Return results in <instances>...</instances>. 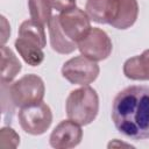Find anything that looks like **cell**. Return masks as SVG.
Listing matches in <instances>:
<instances>
[{
	"instance_id": "obj_7",
	"label": "cell",
	"mask_w": 149,
	"mask_h": 149,
	"mask_svg": "<svg viewBox=\"0 0 149 149\" xmlns=\"http://www.w3.org/2000/svg\"><path fill=\"white\" fill-rule=\"evenodd\" d=\"M58 17L64 34L68 36V38L76 42L77 44L92 28L87 13L78 7L62 12Z\"/></svg>"
},
{
	"instance_id": "obj_1",
	"label": "cell",
	"mask_w": 149,
	"mask_h": 149,
	"mask_svg": "<svg viewBox=\"0 0 149 149\" xmlns=\"http://www.w3.org/2000/svg\"><path fill=\"white\" fill-rule=\"evenodd\" d=\"M112 120L126 137L149 139V87L133 85L120 91L112 105Z\"/></svg>"
},
{
	"instance_id": "obj_4",
	"label": "cell",
	"mask_w": 149,
	"mask_h": 149,
	"mask_svg": "<svg viewBox=\"0 0 149 149\" xmlns=\"http://www.w3.org/2000/svg\"><path fill=\"white\" fill-rule=\"evenodd\" d=\"M52 113L50 107L43 102H34L20 108L19 122L22 129L31 135L43 134L51 125Z\"/></svg>"
},
{
	"instance_id": "obj_3",
	"label": "cell",
	"mask_w": 149,
	"mask_h": 149,
	"mask_svg": "<svg viewBox=\"0 0 149 149\" xmlns=\"http://www.w3.org/2000/svg\"><path fill=\"white\" fill-rule=\"evenodd\" d=\"M44 91V83L42 78L36 74H26L13 84L8 83L9 97L15 107L20 108L42 101Z\"/></svg>"
},
{
	"instance_id": "obj_17",
	"label": "cell",
	"mask_w": 149,
	"mask_h": 149,
	"mask_svg": "<svg viewBox=\"0 0 149 149\" xmlns=\"http://www.w3.org/2000/svg\"><path fill=\"white\" fill-rule=\"evenodd\" d=\"M5 140H9L10 141V148H15L20 143L19 135L14 132V129L8 128V127H3L1 129V132H0V142L5 141Z\"/></svg>"
},
{
	"instance_id": "obj_13",
	"label": "cell",
	"mask_w": 149,
	"mask_h": 149,
	"mask_svg": "<svg viewBox=\"0 0 149 149\" xmlns=\"http://www.w3.org/2000/svg\"><path fill=\"white\" fill-rule=\"evenodd\" d=\"M21 70V63L6 45L1 47V81L10 83Z\"/></svg>"
},
{
	"instance_id": "obj_15",
	"label": "cell",
	"mask_w": 149,
	"mask_h": 149,
	"mask_svg": "<svg viewBox=\"0 0 149 149\" xmlns=\"http://www.w3.org/2000/svg\"><path fill=\"white\" fill-rule=\"evenodd\" d=\"M28 8L31 20L42 26L49 23L52 8L50 0H28Z\"/></svg>"
},
{
	"instance_id": "obj_12",
	"label": "cell",
	"mask_w": 149,
	"mask_h": 149,
	"mask_svg": "<svg viewBox=\"0 0 149 149\" xmlns=\"http://www.w3.org/2000/svg\"><path fill=\"white\" fill-rule=\"evenodd\" d=\"M15 48L20 54V56L23 58V61L31 66L40 65L44 59V54L42 51L43 48H41L35 42H31L24 37L19 36L16 38Z\"/></svg>"
},
{
	"instance_id": "obj_16",
	"label": "cell",
	"mask_w": 149,
	"mask_h": 149,
	"mask_svg": "<svg viewBox=\"0 0 149 149\" xmlns=\"http://www.w3.org/2000/svg\"><path fill=\"white\" fill-rule=\"evenodd\" d=\"M108 3L109 0H87L85 9L90 20L98 23H107Z\"/></svg>"
},
{
	"instance_id": "obj_2",
	"label": "cell",
	"mask_w": 149,
	"mask_h": 149,
	"mask_svg": "<svg viewBox=\"0 0 149 149\" xmlns=\"http://www.w3.org/2000/svg\"><path fill=\"white\" fill-rule=\"evenodd\" d=\"M65 111L68 118L80 126L91 123L99 111V98L95 90L85 85L71 91L65 101Z\"/></svg>"
},
{
	"instance_id": "obj_18",
	"label": "cell",
	"mask_w": 149,
	"mask_h": 149,
	"mask_svg": "<svg viewBox=\"0 0 149 149\" xmlns=\"http://www.w3.org/2000/svg\"><path fill=\"white\" fill-rule=\"evenodd\" d=\"M50 3L54 9L61 13L76 7V0H50Z\"/></svg>"
},
{
	"instance_id": "obj_10",
	"label": "cell",
	"mask_w": 149,
	"mask_h": 149,
	"mask_svg": "<svg viewBox=\"0 0 149 149\" xmlns=\"http://www.w3.org/2000/svg\"><path fill=\"white\" fill-rule=\"evenodd\" d=\"M48 28H49L50 44H51V48L56 52L71 54L72 51H74L78 48L77 43L71 41L70 38H68V36L64 34V31L61 27V23H59L58 15L51 16V19L48 23Z\"/></svg>"
},
{
	"instance_id": "obj_5",
	"label": "cell",
	"mask_w": 149,
	"mask_h": 149,
	"mask_svg": "<svg viewBox=\"0 0 149 149\" xmlns=\"http://www.w3.org/2000/svg\"><path fill=\"white\" fill-rule=\"evenodd\" d=\"M98 74L99 65L97 62L84 55L69 59L62 66V76L76 85H88L97 79Z\"/></svg>"
},
{
	"instance_id": "obj_14",
	"label": "cell",
	"mask_w": 149,
	"mask_h": 149,
	"mask_svg": "<svg viewBox=\"0 0 149 149\" xmlns=\"http://www.w3.org/2000/svg\"><path fill=\"white\" fill-rule=\"evenodd\" d=\"M19 36L24 37L31 42H35L41 48H44L47 44L44 26L37 23L34 20H26L21 23L19 28Z\"/></svg>"
},
{
	"instance_id": "obj_8",
	"label": "cell",
	"mask_w": 149,
	"mask_h": 149,
	"mask_svg": "<svg viewBox=\"0 0 149 149\" xmlns=\"http://www.w3.org/2000/svg\"><path fill=\"white\" fill-rule=\"evenodd\" d=\"M137 14L136 0H109L107 23L116 29H127L135 23Z\"/></svg>"
},
{
	"instance_id": "obj_6",
	"label": "cell",
	"mask_w": 149,
	"mask_h": 149,
	"mask_svg": "<svg viewBox=\"0 0 149 149\" xmlns=\"http://www.w3.org/2000/svg\"><path fill=\"white\" fill-rule=\"evenodd\" d=\"M77 45L81 55L95 62L106 59L112 52V42L108 35L100 28H91Z\"/></svg>"
},
{
	"instance_id": "obj_9",
	"label": "cell",
	"mask_w": 149,
	"mask_h": 149,
	"mask_svg": "<svg viewBox=\"0 0 149 149\" xmlns=\"http://www.w3.org/2000/svg\"><path fill=\"white\" fill-rule=\"evenodd\" d=\"M83 137L80 125L72 120L59 122L50 135V146L56 149L73 148L79 144Z\"/></svg>"
},
{
	"instance_id": "obj_11",
	"label": "cell",
	"mask_w": 149,
	"mask_h": 149,
	"mask_svg": "<svg viewBox=\"0 0 149 149\" xmlns=\"http://www.w3.org/2000/svg\"><path fill=\"white\" fill-rule=\"evenodd\" d=\"M123 73L133 80H149V49L127 59L123 64Z\"/></svg>"
}]
</instances>
